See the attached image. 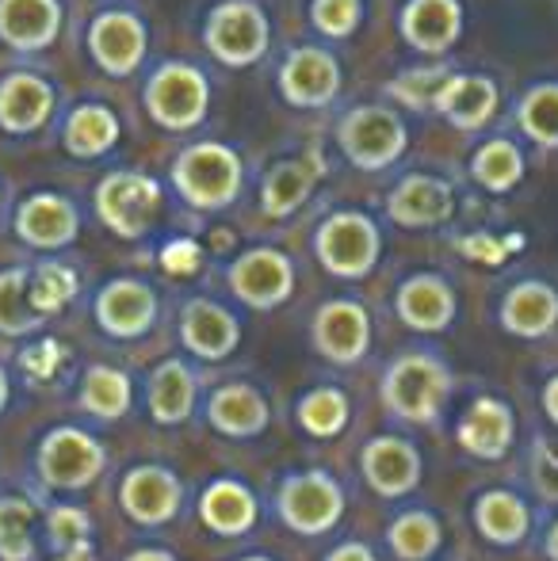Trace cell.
Wrapping results in <instances>:
<instances>
[{
  "label": "cell",
  "mask_w": 558,
  "mask_h": 561,
  "mask_svg": "<svg viewBox=\"0 0 558 561\" xmlns=\"http://www.w3.org/2000/svg\"><path fill=\"white\" fill-rule=\"evenodd\" d=\"M241 157L223 141H195L172 161V187L195 210H223L241 195Z\"/></svg>",
  "instance_id": "obj_1"
},
{
  "label": "cell",
  "mask_w": 558,
  "mask_h": 561,
  "mask_svg": "<svg viewBox=\"0 0 558 561\" xmlns=\"http://www.w3.org/2000/svg\"><path fill=\"white\" fill-rule=\"evenodd\" d=\"M146 112L164 130H192L207 118L210 107V84L187 61H164L149 73L146 81Z\"/></svg>",
  "instance_id": "obj_2"
},
{
  "label": "cell",
  "mask_w": 558,
  "mask_h": 561,
  "mask_svg": "<svg viewBox=\"0 0 558 561\" xmlns=\"http://www.w3.org/2000/svg\"><path fill=\"white\" fill-rule=\"evenodd\" d=\"M337 146H341V153L349 157L356 169L383 172L406 153L410 130H406V123L390 112V107L364 104V107H352V112L341 118V126H337Z\"/></svg>",
  "instance_id": "obj_3"
},
{
  "label": "cell",
  "mask_w": 558,
  "mask_h": 561,
  "mask_svg": "<svg viewBox=\"0 0 558 561\" xmlns=\"http://www.w3.org/2000/svg\"><path fill=\"white\" fill-rule=\"evenodd\" d=\"M269 15L253 4V0H226L207 15V50L215 54L223 66L246 69L269 54Z\"/></svg>",
  "instance_id": "obj_4"
},
{
  "label": "cell",
  "mask_w": 558,
  "mask_h": 561,
  "mask_svg": "<svg viewBox=\"0 0 558 561\" xmlns=\"http://www.w3.org/2000/svg\"><path fill=\"white\" fill-rule=\"evenodd\" d=\"M96 215L112 233L119 237H141L157 218L161 207V184L146 172L115 169L96 184Z\"/></svg>",
  "instance_id": "obj_5"
},
{
  "label": "cell",
  "mask_w": 558,
  "mask_h": 561,
  "mask_svg": "<svg viewBox=\"0 0 558 561\" xmlns=\"http://www.w3.org/2000/svg\"><path fill=\"white\" fill-rule=\"evenodd\" d=\"M84 43H89V58L107 77H130L146 61L149 50L146 23L127 8H104V12L92 15Z\"/></svg>",
  "instance_id": "obj_6"
},
{
  "label": "cell",
  "mask_w": 558,
  "mask_h": 561,
  "mask_svg": "<svg viewBox=\"0 0 558 561\" xmlns=\"http://www.w3.org/2000/svg\"><path fill=\"white\" fill-rule=\"evenodd\" d=\"M318 256L341 279H360L379 260V229L367 215L341 210L318 229Z\"/></svg>",
  "instance_id": "obj_7"
},
{
  "label": "cell",
  "mask_w": 558,
  "mask_h": 561,
  "mask_svg": "<svg viewBox=\"0 0 558 561\" xmlns=\"http://www.w3.org/2000/svg\"><path fill=\"white\" fill-rule=\"evenodd\" d=\"M58 112V89L38 69H8L0 73V134L27 138L38 134Z\"/></svg>",
  "instance_id": "obj_8"
},
{
  "label": "cell",
  "mask_w": 558,
  "mask_h": 561,
  "mask_svg": "<svg viewBox=\"0 0 558 561\" xmlns=\"http://www.w3.org/2000/svg\"><path fill=\"white\" fill-rule=\"evenodd\" d=\"M341 61L321 46H298L280 66V92L291 107H306V112L329 107L341 96Z\"/></svg>",
  "instance_id": "obj_9"
},
{
  "label": "cell",
  "mask_w": 558,
  "mask_h": 561,
  "mask_svg": "<svg viewBox=\"0 0 558 561\" xmlns=\"http://www.w3.org/2000/svg\"><path fill=\"white\" fill-rule=\"evenodd\" d=\"M61 0H0V43L12 54H43L58 43Z\"/></svg>",
  "instance_id": "obj_10"
},
{
  "label": "cell",
  "mask_w": 558,
  "mask_h": 561,
  "mask_svg": "<svg viewBox=\"0 0 558 561\" xmlns=\"http://www.w3.org/2000/svg\"><path fill=\"white\" fill-rule=\"evenodd\" d=\"M15 237L31 249H66L81 229L77 207L58 192H35L15 207Z\"/></svg>",
  "instance_id": "obj_11"
},
{
  "label": "cell",
  "mask_w": 558,
  "mask_h": 561,
  "mask_svg": "<svg viewBox=\"0 0 558 561\" xmlns=\"http://www.w3.org/2000/svg\"><path fill=\"white\" fill-rule=\"evenodd\" d=\"M432 112L444 115L455 130H482L498 115V84L482 73H447L432 96Z\"/></svg>",
  "instance_id": "obj_12"
},
{
  "label": "cell",
  "mask_w": 558,
  "mask_h": 561,
  "mask_svg": "<svg viewBox=\"0 0 558 561\" xmlns=\"http://www.w3.org/2000/svg\"><path fill=\"white\" fill-rule=\"evenodd\" d=\"M402 38L421 54H447L463 35L459 0H410L398 15Z\"/></svg>",
  "instance_id": "obj_13"
},
{
  "label": "cell",
  "mask_w": 558,
  "mask_h": 561,
  "mask_svg": "<svg viewBox=\"0 0 558 561\" xmlns=\"http://www.w3.org/2000/svg\"><path fill=\"white\" fill-rule=\"evenodd\" d=\"M119 115L100 100H84L61 118V149L77 161H96L119 146Z\"/></svg>",
  "instance_id": "obj_14"
},
{
  "label": "cell",
  "mask_w": 558,
  "mask_h": 561,
  "mask_svg": "<svg viewBox=\"0 0 558 561\" xmlns=\"http://www.w3.org/2000/svg\"><path fill=\"white\" fill-rule=\"evenodd\" d=\"M326 176V161H321L318 149L295 157V161H280L276 169L264 176L261 187V207L269 218H287L310 199L314 184Z\"/></svg>",
  "instance_id": "obj_15"
},
{
  "label": "cell",
  "mask_w": 558,
  "mask_h": 561,
  "mask_svg": "<svg viewBox=\"0 0 558 561\" xmlns=\"http://www.w3.org/2000/svg\"><path fill=\"white\" fill-rule=\"evenodd\" d=\"M230 283L238 290V298L269 310V306H276L291 295V264L276 249H253L234 264Z\"/></svg>",
  "instance_id": "obj_16"
},
{
  "label": "cell",
  "mask_w": 558,
  "mask_h": 561,
  "mask_svg": "<svg viewBox=\"0 0 558 561\" xmlns=\"http://www.w3.org/2000/svg\"><path fill=\"white\" fill-rule=\"evenodd\" d=\"M452 187L436 176H406L402 184L390 192L387 199V210L398 226H410V229H424V226H440L452 218Z\"/></svg>",
  "instance_id": "obj_17"
},
{
  "label": "cell",
  "mask_w": 558,
  "mask_h": 561,
  "mask_svg": "<svg viewBox=\"0 0 558 561\" xmlns=\"http://www.w3.org/2000/svg\"><path fill=\"white\" fill-rule=\"evenodd\" d=\"M387 393L398 413L424 421V416H432L436 401L444 398V370L429 359H402L390 370Z\"/></svg>",
  "instance_id": "obj_18"
},
{
  "label": "cell",
  "mask_w": 558,
  "mask_h": 561,
  "mask_svg": "<svg viewBox=\"0 0 558 561\" xmlns=\"http://www.w3.org/2000/svg\"><path fill=\"white\" fill-rule=\"evenodd\" d=\"M153 310L157 306H153L149 287H141L135 279H115L112 287H104V295H100V302H96L100 325L115 336L146 333L149 321H153Z\"/></svg>",
  "instance_id": "obj_19"
},
{
  "label": "cell",
  "mask_w": 558,
  "mask_h": 561,
  "mask_svg": "<svg viewBox=\"0 0 558 561\" xmlns=\"http://www.w3.org/2000/svg\"><path fill=\"white\" fill-rule=\"evenodd\" d=\"M318 347L329 359L352 363L360 359V352L367 347V318L356 302H329L318 313V325H314Z\"/></svg>",
  "instance_id": "obj_20"
},
{
  "label": "cell",
  "mask_w": 558,
  "mask_h": 561,
  "mask_svg": "<svg viewBox=\"0 0 558 561\" xmlns=\"http://www.w3.org/2000/svg\"><path fill=\"white\" fill-rule=\"evenodd\" d=\"M43 470L54 485H84L100 470V447L81 432H58L43 450Z\"/></svg>",
  "instance_id": "obj_21"
},
{
  "label": "cell",
  "mask_w": 558,
  "mask_h": 561,
  "mask_svg": "<svg viewBox=\"0 0 558 561\" xmlns=\"http://www.w3.org/2000/svg\"><path fill=\"white\" fill-rule=\"evenodd\" d=\"M283 512L298 531H321L337 519L341 512V496L329 481L321 478H303L283 493Z\"/></svg>",
  "instance_id": "obj_22"
},
{
  "label": "cell",
  "mask_w": 558,
  "mask_h": 561,
  "mask_svg": "<svg viewBox=\"0 0 558 561\" xmlns=\"http://www.w3.org/2000/svg\"><path fill=\"white\" fill-rule=\"evenodd\" d=\"M505 325L521 336H539L558 321V298L551 287L544 283H521L513 295L505 298V310H501Z\"/></svg>",
  "instance_id": "obj_23"
},
{
  "label": "cell",
  "mask_w": 558,
  "mask_h": 561,
  "mask_svg": "<svg viewBox=\"0 0 558 561\" xmlns=\"http://www.w3.org/2000/svg\"><path fill=\"white\" fill-rule=\"evenodd\" d=\"M184 340H187L192 352L207 355V359H218V355H226L234 347V340H238V325H234L230 313L218 310V306L192 302L184 310Z\"/></svg>",
  "instance_id": "obj_24"
},
{
  "label": "cell",
  "mask_w": 558,
  "mask_h": 561,
  "mask_svg": "<svg viewBox=\"0 0 558 561\" xmlns=\"http://www.w3.org/2000/svg\"><path fill=\"white\" fill-rule=\"evenodd\" d=\"M398 310L413 329H444L452 321V290L432 275H421L402 287Z\"/></svg>",
  "instance_id": "obj_25"
},
{
  "label": "cell",
  "mask_w": 558,
  "mask_h": 561,
  "mask_svg": "<svg viewBox=\"0 0 558 561\" xmlns=\"http://www.w3.org/2000/svg\"><path fill=\"white\" fill-rule=\"evenodd\" d=\"M470 176H475L486 192L505 195L524 180V153L509 138H493L475 153V161H470Z\"/></svg>",
  "instance_id": "obj_26"
},
{
  "label": "cell",
  "mask_w": 558,
  "mask_h": 561,
  "mask_svg": "<svg viewBox=\"0 0 558 561\" xmlns=\"http://www.w3.org/2000/svg\"><path fill=\"white\" fill-rule=\"evenodd\" d=\"M516 123L524 138H532L539 149H558V81H544L524 92L516 104Z\"/></svg>",
  "instance_id": "obj_27"
},
{
  "label": "cell",
  "mask_w": 558,
  "mask_h": 561,
  "mask_svg": "<svg viewBox=\"0 0 558 561\" xmlns=\"http://www.w3.org/2000/svg\"><path fill=\"white\" fill-rule=\"evenodd\" d=\"M123 501H127L130 516L146 519V524H157V519L172 516L176 485H172V478L161 470H138V473H130L127 489H123Z\"/></svg>",
  "instance_id": "obj_28"
},
{
  "label": "cell",
  "mask_w": 558,
  "mask_h": 561,
  "mask_svg": "<svg viewBox=\"0 0 558 561\" xmlns=\"http://www.w3.org/2000/svg\"><path fill=\"white\" fill-rule=\"evenodd\" d=\"M367 473H372L375 489L383 493H402L413 485V473H418V458L410 447H402L398 439H383L367 450Z\"/></svg>",
  "instance_id": "obj_29"
},
{
  "label": "cell",
  "mask_w": 558,
  "mask_h": 561,
  "mask_svg": "<svg viewBox=\"0 0 558 561\" xmlns=\"http://www.w3.org/2000/svg\"><path fill=\"white\" fill-rule=\"evenodd\" d=\"M38 325V310L27 298V272L8 267L0 272V333H27Z\"/></svg>",
  "instance_id": "obj_30"
},
{
  "label": "cell",
  "mask_w": 558,
  "mask_h": 561,
  "mask_svg": "<svg viewBox=\"0 0 558 561\" xmlns=\"http://www.w3.org/2000/svg\"><path fill=\"white\" fill-rule=\"evenodd\" d=\"M463 444L478 455H501L509 444V413L493 401H478L470 421L463 424Z\"/></svg>",
  "instance_id": "obj_31"
},
{
  "label": "cell",
  "mask_w": 558,
  "mask_h": 561,
  "mask_svg": "<svg viewBox=\"0 0 558 561\" xmlns=\"http://www.w3.org/2000/svg\"><path fill=\"white\" fill-rule=\"evenodd\" d=\"M73 295H77V275L69 272L66 264L35 267V275H31V283H27V298H31V306H35L38 313L61 310V306H66Z\"/></svg>",
  "instance_id": "obj_32"
},
{
  "label": "cell",
  "mask_w": 558,
  "mask_h": 561,
  "mask_svg": "<svg viewBox=\"0 0 558 561\" xmlns=\"http://www.w3.org/2000/svg\"><path fill=\"white\" fill-rule=\"evenodd\" d=\"M452 69L447 66H429V69H406L387 84V96H395L398 104H406L410 112H432V96L447 81Z\"/></svg>",
  "instance_id": "obj_33"
},
{
  "label": "cell",
  "mask_w": 558,
  "mask_h": 561,
  "mask_svg": "<svg viewBox=\"0 0 558 561\" xmlns=\"http://www.w3.org/2000/svg\"><path fill=\"white\" fill-rule=\"evenodd\" d=\"M203 516L215 531H241L253 519V501L238 485H215L203 501Z\"/></svg>",
  "instance_id": "obj_34"
},
{
  "label": "cell",
  "mask_w": 558,
  "mask_h": 561,
  "mask_svg": "<svg viewBox=\"0 0 558 561\" xmlns=\"http://www.w3.org/2000/svg\"><path fill=\"white\" fill-rule=\"evenodd\" d=\"M187 405H192V378L180 363H169L153 378V413L161 421H180Z\"/></svg>",
  "instance_id": "obj_35"
},
{
  "label": "cell",
  "mask_w": 558,
  "mask_h": 561,
  "mask_svg": "<svg viewBox=\"0 0 558 561\" xmlns=\"http://www.w3.org/2000/svg\"><path fill=\"white\" fill-rule=\"evenodd\" d=\"M215 421L226 432H253L264 421V405L253 390H223L215 398Z\"/></svg>",
  "instance_id": "obj_36"
},
{
  "label": "cell",
  "mask_w": 558,
  "mask_h": 561,
  "mask_svg": "<svg viewBox=\"0 0 558 561\" xmlns=\"http://www.w3.org/2000/svg\"><path fill=\"white\" fill-rule=\"evenodd\" d=\"M478 519H482V531L490 535V539L498 542H516L524 531V508L521 501H513V496H486L482 508H478Z\"/></svg>",
  "instance_id": "obj_37"
},
{
  "label": "cell",
  "mask_w": 558,
  "mask_h": 561,
  "mask_svg": "<svg viewBox=\"0 0 558 561\" xmlns=\"http://www.w3.org/2000/svg\"><path fill=\"white\" fill-rule=\"evenodd\" d=\"M127 378L119 375V370H92L89 375V386H84V405L92 409V413L100 416H119L123 409H127Z\"/></svg>",
  "instance_id": "obj_38"
},
{
  "label": "cell",
  "mask_w": 558,
  "mask_h": 561,
  "mask_svg": "<svg viewBox=\"0 0 558 561\" xmlns=\"http://www.w3.org/2000/svg\"><path fill=\"white\" fill-rule=\"evenodd\" d=\"M364 20V0H314L310 23L329 38H349Z\"/></svg>",
  "instance_id": "obj_39"
},
{
  "label": "cell",
  "mask_w": 558,
  "mask_h": 561,
  "mask_svg": "<svg viewBox=\"0 0 558 561\" xmlns=\"http://www.w3.org/2000/svg\"><path fill=\"white\" fill-rule=\"evenodd\" d=\"M27 524H31V504H23V501L0 504V558L23 561L31 554Z\"/></svg>",
  "instance_id": "obj_40"
},
{
  "label": "cell",
  "mask_w": 558,
  "mask_h": 561,
  "mask_svg": "<svg viewBox=\"0 0 558 561\" xmlns=\"http://www.w3.org/2000/svg\"><path fill=\"white\" fill-rule=\"evenodd\" d=\"M303 424L310 432H318V436H329V432H337L344 424V401L341 393H314L310 401L303 405Z\"/></svg>",
  "instance_id": "obj_41"
},
{
  "label": "cell",
  "mask_w": 558,
  "mask_h": 561,
  "mask_svg": "<svg viewBox=\"0 0 558 561\" xmlns=\"http://www.w3.org/2000/svg\"><path fill=\"white\" fill-rule=\"evenodd\" d=\"M436 539H440L436 524L424 519V516H410L395 527V550L402 558H424L432 547H436Z\"/></svg>",
  "instance_id": "obj_42"
},
{
  "label": "cell",
  "mask_w": 558,
  "mask_h": 561,
  "mask_svg": "<svg viewBox=\"0 0 558 561\" xmlns=\"http://www.w3.org/2000/svg\"><path fill=\"white\" fill-rule=\"evenodd\" d=\"M54 539L58 542H66V547H73V542H81L84 539V516L81 512H58L54 516Z\"/></svg>",
  "instance_id": "obj_43"
},
{
  "label": "cell",
  "mask_w": 558,
  "mask_h": 561,
  "mask_svg": "<svg viewBox=\"0 0 558 561\" xmlns=\"http://www.w3.org/2000/svg\"><path fill=\"white\" fill-rule=\"evenodd\" d=\"M54 363H58V344H38L23 355V367L35 370V375H50Z\"/></svg>",
  "instance_id": "obj_44"
},
{
  "label": "cell",
  "mask_w": 558,
  "mask_h": 561,
  "mask_svg": "<svg viewBox=\"0 0 558 561\" xmlns=\"http://www.w3.org/2000/svg\"><path fill=\"white\" fill-rule=\"evenodd\" d=\"M195 260H200V252H195V244H187V241L164 249V267H169V272H192Z\"/></svg>",
  "instance_id": "obj_45"
},
{
  "label": "cell",
  "mask_w": 558,
  "mask_h": 561,
  "mask_svg": "<svg viewBox=\"0 0 558 561\" xmlns=\"http://www.w3.org/2000/svg\"><path fill=\"white\" fill-rule=\"evenodd\" d=\"M539 466H544V478H539V481H544L547 493H555V481H551V478H558V470H555V458L547 455V450L539 455Z\"/></svg>",
  "instance_id": "obj_46"
},
{
  "label": "cell",
  "mask_w": 558,
  "mask_h": 561,
  "mask_svg": "<svg viewBox=\"0 0 558 561\" xmlns=\"http://www.w3.org/2000/svg\"><path fill=\"white\" fill-rule=\"evenodd\" d=\"M333 561H372V558H367L360 547H349V550H341V554H337Z\"/></svg>",
  "instance_id": "obj_47"
},
{
  "label": "cell",
  "mask_w": 558,
  "mask_h": 561,
  "mask_svg": "<svg viewBox=\"0 0 558 561\" xmlns=\"http://www.w3.org/2000/svg\"><path fill=\"white\" fill-rule=\"evenodd\" d=\"M547 409L555 413V421H558V378L551 382V390H547Z\"/></svg>",
  "instance_id": "obj_48"
},
{
  "label": "cell",
  "mask_w": 558,
  "mask_h": 561,
  "mask_svg": "<svg viewBox=\"0 0 558 561\" xmlns=\"http://www.w3.org/2000/svg\"><path fill=\"white\" fill-rule=\"evenodd\" d=\"M61 561H89V550H84V547H77L73 554H69V558H61Z\"/></svg>",
  "instance_id": "obj_49"
},
{
  "label": "cell",
  "mask_w": 558,
  "mask_h": 561,
  "mask_svg": "<svg viewBox=\"0 0 558 561\" xmlns=\"http://www.w3.org/2000/svg\"><path fill=\"white\" fill-rule=\"evenodd\" d=\"M130 561H169L164 554H138V558H130Z\"/></svg>",
  "instance_id": "obj_50"
},
{
  "label": "cell",
  "mask_w": 558,
  "mask_h": 561,
  "mask_svg": "<svg viewBox=\"0 0 558 561\" xmlns=\"http://www.w3.org/2000/svg\"><path fill=\"white\" fill-rule=\"evenodd\" d=\"M0 401H4V375H0Z\"/></svg>",
  "instance_id": "obj_51"
},
{
  "label": "cell",
  "mask_w": 558,
  "mask_h": 561,
  "mask_svg": "<svg viewBox=\"0 0 558 561\" xmlns=\"http://www.w3.org/2000/svg\"><path fill=\"white\" fill-rule=\"evenodd\" d=\"M551 550H555V558H558V531H555V547Z\"/></svg>",
  "instance_id": "obj_52"
}]
</instances>
